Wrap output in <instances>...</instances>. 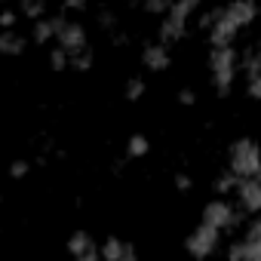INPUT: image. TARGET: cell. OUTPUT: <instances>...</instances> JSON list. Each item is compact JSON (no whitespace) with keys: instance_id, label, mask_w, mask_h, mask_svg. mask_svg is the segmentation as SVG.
<instances>
[{"instance_id":"cell-1","label":"cell","mask_w":261,"mask_h":261,"mask_svg":"<svg viewBox=\"0 0 261 261\" xmlns=\"http://www.w3.org/2000/svg\"><path fill=\"white\" fill-rule=\"evenodd\" d=\"M209 68H212V80H215L218 95H227L230 83L237 77V49L233 46H212Z\"/></svg>"},{"instance_id":"cell-2","label":"cell","mask_w":261,"mask_h":261,"mask_svg":"<svg viewBox=\"0 0 261 261\" xmlns=\"http://www.w3.org/2000/svg\"><path fill=\"white\" fill-rule=\"evenodd\" d=\"M230 172L237 178L261 172V154H258V145L252 139H240L230 145Z\"/></svg>"},{"instance_id":"cell-3","label":"cell","mask_w":261,"mask_h":261,"mask_svg":"<svg viewBox=\"0 0 261 261\" xmlns=\"http://www.w3.org/2000/svg\"><path fill=\"white\" fill-rule=\"evenodd\" d=\"M188 16H191V13H185L178 4H169V10L163 13L160 40H163V43H175V40H181L185 31H188Z\"/></svg>"},{"instance_id":"cell-4","label":"cell","mask_w":261,"mask_h":261,"mask_svg":"<svg viewBox=\"0 0 261 261\" xmlns=\"http://www.w3.org/2000/svg\"><path fill=\"white\" fill-rule=\"evenodd\" d=\"M203 224H212L215 230H230L233 224H240V215L233 212L230 203L212 200V203H206V209H203Z\"/></svg>"},{"instance_id":"cell-5","label":"cell","mask_w":261,"mask_h":261,"mask_svg":"<svg viewBox=\"0 0 261 261\" xmlns=\"http://www.w3.org/2000/svg\"><path fill=\"white\" fill-rule=\"evenodd\" d=\"M56 22V40L65 53H74V49H83L86 46V31L83 25L77 22H68V19H53Z\"/></svg>"},{"instance_id":"cell-6","label":"cell","mask_w":261,"mask_h":261,"mask_svg":"<svg viewBox=\"0 0 261 261\" xmlns=\"http://www.w3.org/2000/svg\"><path fill=\"white\" fill-rule=\"evenodd\" d=\"M218 233L221 230H215L212 224H200L191 237H188V252L194 255V258H206V255H212L215 252V246H218Z\"/></svg>"},{"instance_id":"cell-7","label":"cell","mask_w":261,"mask_h":261,"mask_svg":"<svg viewBox=\"0 0 261 261\" xmlns=\"http://www.w3.org/2000/svg\"><path fill=\"white\" fill-rule=\"evenodd\" d=\"M237 22L224 13V10H218V16H215V22L209 25V43L212 46H230L233 40H237Z\"/></svg>"},{"instance_id":"cell-8","label":"cell","mask_w":261,"mask_h":261,"mask_svg":"<svg viewBox=\"0 0 261 261\" xmlns=\"http://www.w3.org/2000/svg\"><path fill=\"white\" fill-rule=\"evenodd\" d=\"M233 191L240 194V203L246 206V212H258L261 209V181H258V175L237 178V188Z\"/></svg>"},{"instance_id":"cell-9","label":"cell","mask_w":261,"mask_h":261,"mask_svg":"<svg viewBox=\"0 0 261 261\" xmlns=\"http://www.w3.org/2000/svg\"><path fill=\"white\" fill-rule=\"evenodd\" d=\"M98 258H105V261H136V246L120 243L117 237H108L105 246L98 249Z\"/></svg>"},{"instance_id":"cell-10","label":"cell","mask_w":261,"mask_h":261,"mask_svg":"<svg viewBox=\"0 0 261 261\" xmlns=\"http://www.w3.org/2000/svg\"><path fill=\"white\" fill-rule=\"evenodd\" d=\"M224 13L237 22V28H246L255 22L258 16V7H255V0H230V4L224 7Z\"/></svg>"},{"instance_id":"cell-11","label":"cell","mask_w":261,"mask_h":261,"mask_svg":"<svg viewBox=\"0 0 261 261\" xmlns=\"http://www.w3.org/2000/svg\"><path fill=\"white\" fill-rule=\"evenodd\" d=\"M68 252H71L77 261H95V258H98V249H95L92 237L83 233V230H77V233L68 240Z\"/></svg>"},{"instance_id":"cell-12","label":"cell","mask_w":261,"mask_h":261,"mask_svg":"<svg viewBox=\"0 0 261 261\" xmlns=\"http://www.w3.org/2000/svg\"><path fill=\"white\" fill-rule=\"evenodd\" d=\"M142 62L151 71H166L169 68V49H166V43H148L145 53H142Z\"/></svg>"},{"instance_id":"cell-13","label":"cell","mask_w":261,"mask_h":261,"mask_svg":"<svg viewBox=\"0 0 261 261\" xmlns=\"http://www.w3.org/2000/svg\"><path fill=\"white\" fill-rule=\"evenodd\" d=\"M22 49H25V37L16 28H7L0 34V56H19Z\"/></svg>"},{"instance_id":"cell-14","label":"cell","mask_w":261,"mask_h":261,"mask_svg":"<svg viewBox=\"0 0 261 261\" xmlns=\"http://www.w3.org/2000/svg\"><path fill=\"white\" fill-rule=\"evenodd\" d=\"M68 68H74V71H89V68H92V49L83 46V49L68 53Z\"/></svg>"},{"instance_id":"cell-15","label":"cell","mask_w":261,"mask_h":261,"mask_svg":"<svg viewBox=\"0 0 261 261\" xmlns=\"http://www.w3.org/2000/svg\"><path fill=\"white\" fill-rule=\"evenodd\" d=\"M53 37H56V22L53 19H34V40L49 43Z\"/></svg>"},{"instance_id":"cell-16","label":"cell","mask_w":261,"mask_h":261,"mask_svg":"<svg viewBox=\"0 0 261 261\" xmlns=\"http://www.w3.org/2000/svg\"><path fill=\"white\" fill-rule=\"evenodd\" d=\"M19 10H22V16L25 19H43V13H46V0H19Z\"/></svg>"},{"instance_id":"cell-17","label":"cell","mask_w":261,"mask_h":261,"mask_svg":"<svg viewBox=\"0 0 261 261\" xmlns=\"http://www.w3.org/2000/svg\"><path fill=\"white\" fill-rule=\"evenodd\" d=\"M148 148H151V145H148L145 136H133V139H129V145H126V154H129V157H145Z\"/></svg>"},{"instance_id":"cell-18","label":"cell","mask_w":261,"mask_h":261,"mask_svg":"<svg viewBox=\"0 0 261 261\" xmlns=\"http://www.w3.org/2000/svg\"><path fill=\"white\" fill-rule=\"evenodd\" d=\"M145 95V80H139V77H133V80H129L126 83V98L129 101H139Z\"/></svg>"},{"instance_id":"cell-19","label":"cell","mask_w":261,"mask_h":261,"mask_svg":"<svg viewBox=\"0 0 261 261\" xmlns=\"http://www.w3.org/2000/svg\"><path fill=\"white\" fill-rule=\"evenodd\" d=\"M237 188V175L233 172H224V175H218V181H215V191L224 197V194H230Z\"/></svg>"},{"instance_id":"cell-20","label":"cell","mask_w":261,"mask_h":261,"mask_svg":"<svg viewBox=\"0 0 261 261\" xmlns=\"http://www.w3.org/2000/svg\"><path fill=\"white\" fill-rule=\"evenodd\" d=\"M49 65H53V71H65V68H68V53H65L62 46H56V49L49 53Z\"/></svg>"},{"instance_id":"cell-21","label":"cell","mask_w":261,"mask_h":261,"mask_svg":"<svg viewBox=\"0 0 261 261\" xmlns=\"http://www.w3.org/2000/svg\"><path fill=\"white\" fill-rule=\"evenodd\" d=\"M243 65H246V74H249V77H258V53H255V49H249V53H246Z\"/></svg>"},{"instance_id":"cell-22","label":"cell","mask_w":261,"mask_h":261,"mask_svg":"<svg viewBox=\"0 0 261 261\" xmlns=\"http://www.w3.org/2000/svg\"><path fill=\"white\" fill-rule=\"evenodd\" d=\"M145 10H148V13H157V16H163V13L169 10V0H145Z\"/></svg>"},{"instance_id":"cell-23","label":"cell","mask_w":261,"mask_h":261,"mask_svg":"<svg viewBox=\"0 0 261 261\" xmlns=\"http://www.w3.org/2000/svg\"><path fill=\"white\" fill-rule=\"evenodd\" d=\"M28 169H31V166H28L25 160H16V163L10 166V175H13V178H25V175H28Z\"/></svg>"},{"instance_id":"cell-24","label":"cell","mask_w":261,"mask_h":261,"mask_svg":"<svg viewBox=\"0 0 261 261\" xmlns=\"http://www.w3.org/2000/svg\"><path fill=\"white\" fill-rule=\"evenodd\" d=\"M175 188H178L181 194H188V191L194 188V181H191V175H185V172H178V175H175Z\"/></svg>"},{"instance_id":"cell-25","label":"cell","mask_w":261,"mask_h":261,"mask_svg":"<svg viewBox=\"0 0 261 261\" xmlns=\"http://www.w3.org/2000/svg\"><path fill=\"white\" fill-rule=\"evenodd\" d=\"M0 28H16V13L13 10H4V13H0Z\"/></svg>"},{"instance_id":"cell-26","label":"cell","mask_w":261,"mask_h":261,"mask_svg":"<svg viewBox=\"0 0 261 261\" xmlns=\"http://www.w3.org/2000/svg\"><path fill=\"white\" fill-rule=\"evenodd\" d=\"M175 4H178V7H181L185 13H194V10H197V7L203 4V0H175Z\"/></svg>"},{"instance_id":"cell-27","label":"cell","mask_w":261,"mask_h":261,"mask_svg":"<svg viewBox=\"0 0 261 261\" xmlns=\"http://www.w3.org/2000/svg\"><path fill=\"white\" fill-rule=\"evenodd\" d=\"M65 10H74V13H80V10H86V0H65Z\"/></svg>"},{"instance_id":"cell-28","label":"cell","mask_w":261,"mask_h":261,"mask_svg":"<svg viewBox=\"0 0 261 261\" xmlns=\"http://www.w3.org/2000/svg\"><path fill=\"white\" fill-rule=\"evenodd\" d=\"M249 95H252V98L261 95V83H258V77H249Z\"/></svg>"},{"instance_id":"cell-29","label":"cell","mask_w":261,"mask_h":261,"mask_svg":"<svg viewBox=\"0 0 261 261\" xmlns=\"http://www.w3.org/2000/svg\"><path fill=\"white\" fill-rule=\"evenodd\" d=\"M178 101H181V105H194V101H197V95H194L191 89H181V92H178Z\"/></svg>"},{"instance_id":"cell-30","label":"cell","mask_w":261,"mask_h":261,"mask_svg":"<svg viewBox=\"0 0 261 261\" xmlns=\"http://www.w3.org/2000/svg\"><path fill=\"white\" fill-rule=\"evenodd\" d=\"M0 4H4V0H0Z\"/></svg>"}]
</instances>
